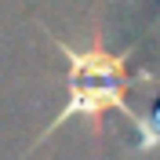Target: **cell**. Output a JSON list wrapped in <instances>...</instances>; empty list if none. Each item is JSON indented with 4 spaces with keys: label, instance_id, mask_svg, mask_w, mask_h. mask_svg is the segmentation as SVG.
<instances>
[{
    "label": "cell",
    "instance_id": "cell-2",
    "mask_svg": "<svg viewBox=\"0 0 160 160\" xmlns=\"http://www.w3.org/2000/svg\"><path fill=\"white\" fill-rule=\"evenodd\" d=\"M135 131H138V153L160 149V106L149 113V117H142L138 124H135Z\"/></svg>",
    "mask_w": 160,
    "mask_h": 160
},
{
    "label": "cell",
    "instance_id": "cell-1",
    "mask_svg": "<svg viewBox=\"0 0 160 160\" xmlns=\"http://www.w3.org/2000/svg\"><path fill=\"white\" fill-rule=\"evenodd\" d=\"M48 37L55 40V48H58L62 55H66V62H69V80H66L69 98H66L62 113L40 131V138L29 146V153L37 149L44 138H51L58 128H66L69 120H88L95 138H98V120L106 117L109 109L124 113L131 124H138L142 113L131 109L128 88H131V80L149 84L153 73H135V77H131V51H135V48H128V51H106V44H102L98 33L91 37L88 48H73L69 40L55 37V33H48Z\"/></svg>",
    "mask_w": 160,
    "mask_h": 160
}]
</instances>
